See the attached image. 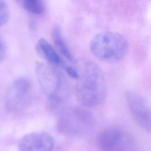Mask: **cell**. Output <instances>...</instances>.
Returning a JSON list of instances; mask_svg holds the SVG:
<instances>
[{"label":"cell","mask_w":151,"mask_h":151,"mask_svg":"<svg viewBox=\"0 0 151 151\" xmlns=\"http://www.w3.org/2000/svg\"><path fill=\"white\" fill-rule=\"evenodd\" d=\"M54 141L45 132H34L24 136L19 141V151H53Z\"/></svg>","instance_id":"8"},{"label":"cell","mask_w":151,"mask_h":151,"mask_svg":"<svg viewBox=\"0 0 151 151\" xmlns=\"http://www.w3.org/2000/svg\"><path fill=\"white\" fill-rule=\"evenodd\" d=\"M97 144L101 151H135L136 145L131 135L117 127L101 130L97 135Z\"/></svg>","instance_id":"6"},{"label":"cell","mask_w":151,"mask_h":151,"mask_svg":"<svg viewBox=\"0 0 151 151\" xmlns=\"http://www.w3.org/2000/svg\"><path fill=\"white\" fill-rule=\"evenodd\" d=\"M34 88L27 77H20L8 86L5 96V106L12 114L21 113L28 109L33 100Z\"/></svg>","instance_id":"5"},{"label":"cell","mask_w":151,"mask_h":151,"mask_svg":"<svg viewBox=\"0 0 151 151\" xmlns=\"http://www.w3.org/2000/svg\"><path fill=\"white\" fill-rule=\"evenodd\" d=\"M37 77L47 95L46 105L50 111L62 110L67 96V84L63 75L51 65L39 63L35 68Z\"/></svg>","instance_id":"2"},{"label":"cell","mask_w":151,"mask_h":151,"mask_svg":"<svg viewBox=\"0 0 151 151\" xmlns=\"http://www.w3.org/2000/svg\"><path fill=\"white\" fill-rule=\"evenodd\" d=\"M7 53V46L4 39L0 35V63L4 60Z\"/></svg>","instance_id":"13"},{"label":"cell","mask_w":151,"mask_h":151,"mask_svg":"<svg viewBox=\"0 0 151 151\" xmlns=\"http://www.w3.org/2000/svg\"><path fill=\"white\" fill-rule=\"evenodd\" d=\"M23 8L30 14L40 15L45 11V5L44 1L39 0H25L22 1Z\"/></svg>","instance_id":"11"},{"label":"cell","mask_w":151,"mask_h":151,"mask_svg":"<svg viewBox=\"0 0 151 151\" xmlns=\"http://www.w3.org/2000/svg\"><path fill=\"white\" fill-rule=\"evenodd\" d=\"M9 15L10 11L8 4L4 1H0V27L8 22Z\"/></svg>","instance_id":"12"},{"label":"cell","mask_w":151,"mask_h":151,"mask_svg":"<svg viewBox=\"0 0 151 151\" xmlns=\"http://www.w3.org/2000/svg\"><path fill=\"white\" fill-rule=\"evenodd\" d=\"M129 110L136 123L146 132L151 133V109L137 93L129 91L125 94Z\"/></svg>","instance_id":"7"},{"label":"cell","mask_w":151,"mask_h":151,"mask_svg":"<svg viewBox=\"0 0 151 151\" xmlns=\"http://www.w3.org/2000/svg\"><path fill=\"white\" fill-rule=\"evenodd\" d=\"M94 117L88 110L73 107L63 110L59 115L57 128L60 133L68 136H81L93 127Z\"/></svg>","instance_id":"4"},{"label":"cell","mask_w":151,"mask_h":151,"mask_svg":"<svg viewBox=\"0 0 151 151\" xmlns=\"http://www.w3.org/2000/svg\"><path fill=\"white\" fill-rule=\"evenodd\" d=\"M76 69L78 73L76 94L78 101L87 107L101 104L107 93L106 80L101 69L85 58L76 61Z\"/></svg>","instance_id":"1"},{"label":"cell","mask_w":151,"mask_h":151,"mask_svg":"<svg viewBox=\"0 0 151 151\" xmlns=\"http://www.w3.org/2000/svg\"><path fill=\"white\" fill-rule=\"evenodd\" d=\"M36 50L40 55L51 65L61 67L63 70L67 66L68 64L60 56L54 47L45 39L39 40L36 45Z\"/></svg>","instance_id":"9"},{"label":"cell","mask_w":151,"mask_h":151,"mask_svg":"<svg viewBox=\"0 0 151 151\" xmlns=\"http://www.w3.org/2000/svg\"><path fill=\"white\" fill-rule=\"evenodd\" d=\"M52 40L58 51L68 61L74 62V58L68 47L65 43L58 28H55L52 32Z\"/></svg>","instance_id":"10"},{"label":"cell","mask_w":151,"mask_h":151,"mask_svg":"<svg viewBox=\"0 0 151 151\" xmlns=\"http://www.w3.org/2000/svg\"><path fill=\"white\" fill-rule=\"evenodd\" d=\"M90 49L97 59L107 63H116L126 55L129 45L126 38L120 34L104 31L92 38Z\"/></svg>","instance_id":"3"}]
</instances>
